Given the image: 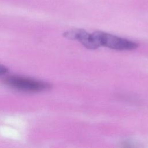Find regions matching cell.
<instances>
[{
	"instance_id": "cell-1",
	"label": "cell",
	"mask_w": 148,
	"mask_h": 148,
	"mask_svg": "<svg viewBox=\"0 0 148 148\" xmlns=\"http://www.w3.org/2000/svg\"><path fill=\"white\" fill-rule=\"evenodd\" d=\"M99 46H103L117 50H130L136 49L138 44L127 39L103 32L92 33Z\"/></svg>"
},
{
	"instance_id": "cell-2",
	"label": "cell",
	"mask_w": 148,
	"mask_h": 148,
	"mask_svg": "<svg viewBox=\"0 0 148 148\" xmlns=\"http://www.w3.org/2000/svg\"><path fill=\"white\" fill-rule=\"evenodd\" d=\"M5 83L14 89L26 92L43 91L49 89L51 87L47 83L14 76L7 77Z\"/></svg>"
},
{
	"instance_id": "cell-3",
	"label": "cell",
	"mask_w": 148,
	"mask_h": 148,
	"mask_svg": "<svg viewBox=\"0 0 148 148\" xmlns=\"http://www.w3.org/2000/svg\"><path fill=\"white\" fill-rule=\"evenodd\" d=\"M68 39L79 40L86 47L90 49L98 48L91 34H88L83 29H73L66 31L64 34Z\"/></svg>"
},
{
	"instance_id": "cell-4",
	"label": "cell",
	"mask_w": 148,
	"mask_h": 148,
	"mask_svg": "<svg viewBox=\"0 0 148 148\" xmlns=\"http://www.w3.org/2000/svg\"><path fill=\"white\" fill-rule=\"evenodd\" d=\"M7 72H8V69L5 66L0 65V75L5 74Z\"/></svg>"
}]
</instances>
